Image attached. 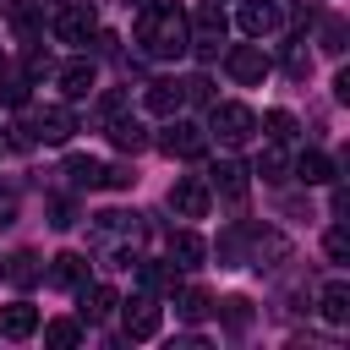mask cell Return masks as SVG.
I'll list each match as a JSON object with an SVG mask.
<instances>
[{
	"label": "cell",
	"mask_w": 350,
	"mask_h": 350,
	"mask_svg": "<svg viewBox=\"0 0 350 350\" xmlns=\"http://www.w3.org/2000/svg\"><path fill=\"white\" fill-rule=\"evenodd\" d=\"M131 33H137V49H142L148 60H180V55H186V11H180V5L142 0Z\"/></svg>",
	"instance_id": "obj_1"
},
{
	"label": "cell",
	"mask_w": 350,
	"mask_h": 350,
	"mask_svg": "<svg viewBox=\"0 0 350 350\" xmlns=\"http://www.w3.org/2000/svg\"><path fill=\"white\" fill-rule=\"evenodd\" d=\"M219 44H224V11L219 5H197L186 16V49H197L202 60H213Z\"/></svg>",
	"instance_id": "obj_2"
},
{
	"label": "cell",
	"mask_w": 350,
	"mask_h": 350,
	"mask_svg": "<svg viewBox=\"0 0 350 350\" xmlns=\"http://www.w3.org/2000/svg\"><path fill=\"white\" fill-rule=\"evenodd\" d=\"M208 131H213L224 148H241V142H252V131H257V115H252L246 104H213V115H208Z\"/></svg>",
	"instance_id": "obj_3"
},
{
	"label": "cell",
	"mask_w": 350,
	"mask_h": 350,
	"mask_svg": "<svg viewBox=\"0 0 350 350\" xmlns=\"http://www.w3.org/2000/svg\"><path fill=\"white\" fill-rule=\"evenodd\" d=\"M159 323H164V306H159V295H131V301H120V328H126V339H153L159 334Z\"/></svg>",
	"instance_id": "obj_4"
},
{
	"label": "cell",
	"mask_w": 350,
	"mask_h": 350,
	"mask_svg": "<svg viewBox=\"0 0 350 350\" xmlns=\"http://www.w3.org/2000/svg\"><path fill=\"white\" fill-rule=\"evenodd\" d=\"M159 148H164L170 159H197V153L208 148V131L191 126V120H175V115H170V126L159 131Z\"/></svg>",
	"instance_id": "obj_5"
},
{
	"label": "cell",
	"mask_w": 350,
	"mask_h": 350,
	"mask_svg": "<svg viewBox=\"0 0 350 350\" xmlns=\"http://www.w3.org/2000/svg\"><path fill=\"white\" fill-rule=\"evenodd\" d=\"M170 208H175L180 219H208V180H202V175H180V180L170 186Z\"/></svg>",
	"instance_id": "obj_6"
},
{
	"label": "cell",
	"mask_w": 350,
	"mask_h": 350,
	"mask_svg": "<svg viewBox=\"0 0 350 350\" xmlns=\"http://www.w3.org/2000/svg\"><path fill=\"white\" fill-rule=\"evenodd\" d=\"M224 71H230L235 82L257 88V82L268 77V55H262V44H241V49H230V55H224Z\"/></svg>",
	"instance_id": "obj_7"
},
{
	"label": "cell",
	"mask_w": 350,
	"mask_h": 350,
	"mask_svg": "<svg viewBox=\"0 0 350 350\" xmlns=\"http://www.w3.org/2000/svg\"><path fill=\"white\" fill-rule=\"evenodd\" d=\"M93 33H98L93 5H66V11L55 16V38H60V44H88Z\"/></svg>",
	"instance_id": "obj_8"
},
{
	"label": "cell",
	"mask_w": 350,
	"mask_h": 350,
	"mask_svg": "<svg viewBox=\"0 0 350 350\" xmlns=\"http://www.w3.org/2000/svg\"><path fill=\"white\" fill-rule=\"evenodd\" d=\"M71 131H77V115L66 104H49V109L33 115V142H66Z\"/></svg>",
	"instance_id": "obj_9"
},
{
	"label": "cell",
	"mask_w": 350,
	"mask_h": 350,
	"mask_svg": "<svg viewBox=\"0 0 350 350\" xmlns=\"http://www.w3.org/2000/svg\"><path fill=\"white\" fill-rule=\"evenodd\" d=\"M77 306H82V323H104V317H115V306H120V295L109 290V284H77Z\"/></svg>",
	"instance_id": "obj_10"
},
{
	"label": "cell",
	"mask_w": 350,
	"mask_h": 350,
	"mask_svg": "<svg viewBox=\"0 0 350 350\" xmlns=\"http://www.w3.org/2000/svg\"><path fill=\"white\" fill-rule=\"evenodd\" d=\"M180 104H186V88H180V82H170V77H159V82H148V88H142V109H148V115H164V120H170Z\"/></svg>",
	"instance_id": "obj_11"
},
{
	"label": "cell",
	"mask_w": 350,
	"mask_h": 350,
	"mask_svg": "<svg viewBox=\"0 0 350 350\" xmlns=\"http://www.w3.org/2000/svg\"><path fill=\"white\" fill-rule=\"evenodd\" d=\"M55 82H60L66 98H88L93 82H98V71H93V60H66V66L55 71Z\"/></svg>",
	"instance_id": "obj_12"
},
{
	"label": "cell",
	"mask_w": 350,
	"mask_h": 350,
	"mask_svg": "<svg viewBox=\"0 0 350 350\" xmlns=\"http://www.w3.org/2000/svg\"><path fill=\"white\" fill-rule=\"evenodd\" d=\"M202 257H208V246H202V235L197 230H170V262L186 273V268H202Z\"/></svg>",
	"instance_id": "obj_13"
},
{
	"label": "cell",
	"mask_w": 350,
	"mask_h": 350,
	"mask_svg": "<svg viewBox=\"0 0 350 350\" xmlns=\"http://www.w3.org/2000/svg\"><path fill=\"white\" fill-rule=\"evenodd\" d=\"M279 27V5L273 0H246L241 5V33L246 38H262V33H273Z\"/></svg>",
	"instance_id": "obj_14"
},
{
	"label": "cell",
	"mask_w": 350,
	"mask_h": 350,
	"mask_svg": "<svg viewBox=\"0 0 350 350\" xmlns=\"http://www.w3.org/2000/svg\"><path fill=\"white\" fill-rule=\"evenodd\" d=\"M208 186H213L219 197H230V202H241V197H246V170H241L235 159H219V164L208 170Z\"/></svg>",
	"instance_id": "obj_15"
},
{
	"label": "cell",
	"mask_w": 350,
	"mask_h": 350,
	"mask_svg": "<svg viewBox=\"0 0 350 350\" xmlns=\"http://www.w3.org/2000/svg\"><path fill=\"white\" fill-rule=\"evenodd\" d=\"M88 279V257L82 252H60L55 262H49V284H60V290H77Z\"/></svg>",
	"instance_id": "obj_16"
},
{
	"label": "cell",
	"mask_w": 350,
	"mask_h": 350,
	"mask_svg": "<svg viewBox=\"0 0 350 350\" xmlns=\"http://www.w3.org/2000/svg\"><path fill=\"white\" fill-rule=\"evenodd\" d=\"M38 328V306H27V301H11L5 312H0V334L5 339H27Z\"/></svg>",
	"instance_id": "obj_17"
},
{
	"label": "cell",
	"mask_w": 350,
	"mask_h": 350,
	"mask_svg": "<svg viewBox=\"0 0 350 350\" xmlns=\"http://www.w3.org/2000/svg\"><path fill=\"white\" fill-rule=\"evenodd\" d=\"M109 142H115L120 153H137V148H148V131H142V120H131V115H109Z\"/></svg>",
	"instance_id": "obj_18"
},
{
	"label": "cell",
	"mask_w": 350,
	"mask_h": 350,
	"mask_svg": "<svg viewBox=\"0 0 350 350\" xmlns=\"http://www.w3.org/2000/svg\"><path fill=\"white\" fill-rule=\"evenodd\" d=\"M66 180H71L77 191H93V186H104V164L88 159V153H71V159H66Z\"/></svg>",
	"instance_id": "obj_19"
},
{
	"label": "cell",
	"mask_w": 350,
	"mask_h": 350,
	"mask_svg": "<svg viewBox=\"0 0 350 350\" xmlns=\"http://www.w3.org/2000/svg\"><path fill=\"white\" fill-rule=\"evenodd\" d=\"M131 268H137V284H142L148 295H164V290H175V273H180L175 262L164 268V262H142V257H137Z\"/></svg>",
	"instance_id": "obj_20"
},
{
	"label": "cell",
	"mask_w": 350,
	"mask_h": 350,
	"mask_svg": "<svg viewBox=\"0 0 350 350\" xmlns=\"http://www.w3.org/2000/svg\"><path fill=\"white\" fill-rule=\"evenodd\" d=\"M317 312H323L328 323H350V284H345V279L323 284V295H317Z\"/></svg>",
	"instance_id": "obj_21"
},
{
	"label": "cell",
	"mask_w": 350,
	"mask_h": 350,
	"mask_svg": "<svg viewBox=\"0 0 350 350\" xmlns=\"http://www.w3.org/2000/svg\"><path fill=\"white\" fill-rule=\"evenodd\" d=\"M295 175H301L306 186H328V180H334V159L312 148V153H301V164H295Z\"/></svg>",
	"instance_id": "obj_22"
},
{
	"label": "cell",
	"mask_w": 350,
	"mask_h": 350,
	"mask_svg": "<svg viewBox=\"0 0 350 350\" xmlns=\"http://www.w3.org/2000/svg\"><path fill=\"white\" fill-rule=\"evenodd\" d=\"M93 230H98V241L137 235V213H120V208H109V213H98V219H93Z\"/></svg>",
	"instance_id": "obj_23"
},
{
	"label": "cell",
	"mask_w": 350,
	"mask_h": 350,
	"mask_svg": "<svg viewBox=\"0 0 350 350\" xmlns=\"http://www.w3.org/2000/svg\"><path fill=\"white\" fill-rule=\"evenodd\" d=\"M257 175H262V180H284V175H290V159H284L279 142H268V148L257 153Z\"/></svg>",
	"instance_id": "obj_24"
},
{
	"label": "cell",
	"mask_w": 350,
	"mask_h": 350,
	"mask_svg": "<svg viewBox=\"0 0 350 350\" xmlns=\"http://www.w3.org/2000/svg\"><path fill=\"white\" fill-rule=\"evenodd\" d=\"M38 273H44V268H38V257H33V252H16V257L5 262V279H11V284H22V290H27V284H38Z\"/></svg>",
	"instance_id": "obj_25"
},
{
	"label": "cell",
	"mask_w": 350,
	"mask_h": 350,
	"mask_svg": "<svg viewBox=\"0 0 350 350\" xmlns=\"http://www.w3.org/2000/svg\"><path fill=\"white\" fill-rule=\"evenodd\" d=\"M175 312H180L186 323H202V317L213 312V301H208V290H180V295H175Z\"/></svg>",
	"instance_id": "obj_26"
},
{
	"label": "cell",
	"mask_w": 350,
	"mask_h": 350,
	"mask_svg": "<svg viewBox=\"0 0 350 350\" xmlns=\"http://www.w3.org/2000/svg\"><path fill=\"white\" fill-rule=\"evenodd\" d=\"M82 339V323H71V317H55V323H44V345H55V350H71Z\"/></svg>",
	"instance_id": "obj_27"
},
{
	"label": "cell",
	"mask_w": 350,
	"mask_h": 350,
	"mask_svg": "<svg viewBox=\"0 0 350 350\" xmlns=\"http://www.w3.org/2000/svg\"><path fill=\"white\" fill-rule=\"evenodd\" d=\"M262 131H268L273 142H290V137H295V115H290V109H268V115H262Z\"/></svg>",
	"instance_id": "obj_28"
},
{
	"label": "cell",
	"mask_w": 350,
	"mask_h": 350,
	"mask_svg": "<svg viewBox=\"0 0 350 350\" xmlns=\"http://www.w3.org/2000/svg\"><path fill=\"white\" fill-rule=\"evenodd\" d=\"M224 323H230V328H246V323H252V301L230 295V301H224Z\"/></svg>",
	"instance_id": "obj_29"
},
{
	"label": "cell",
	"mask_w": 350,
	"mask_h": 350,
	"mask_svg": "<svg viewBox=\"0 0 350 350\" xmlns=\"http://www.w3.org/2000/svg\"><path fill=\"white\" fill-rule=\"evenodd\" d=\"M49 224H55V230H71V224H77V208H71L66 197H55V202H49Z\"/></svg>",
	"instance_id": "obj_30"
},
{
	"label": "cell",
	"mask_w": 350,
	"mask_h": 350,
	"mask_svg": "<svg viewBox=\"0 0 350 350\" xmlns=\"http://www.w3.org/2000/svg\"><path fill=\"white\" fill-rule=\"evenodd\" d=\"M180 88H186V98H191V104H208V98H213V88H208V77H186Z\"/></svg>",
	"instance_id": "obj_31"
},
{
	"label": "cell",
	"mask_w": 350,
	"mask_h": 350,
	"mask_svg": "<svg viewBox=\"0 0 350 350\" xmlns=\"http://www.w3.org/2000/svg\"><path fill=\"white\" fill-rule=\"evenodd\" d=\"M131 180H137V175H131V164H104V186H115V191H120V186H131Z\"/></svg>",
	"instance_id": "obj_32"
},
{
	"label": "cell",
	"mask_w": 350,
	"mask_h": 350,
	"mask_svg": "<svg viewBox=\"0 0 350 350\" xmlns=\"http://www.w3.org/2000/svg\"><path fill=\"white\" fill-rule=\"evenodd\" d=\"M323 246H328V257H334V262H345V257H350V235H345V230H328V241H323Z\"/></svg>",
	"instance_id": "obj_33"
},
{
	"label": "cell",
	"mask_w": 350,
	"mask_h": 350,
	"mask_svg": "<svg viewBox=\"0 0 350 350\" xmlns=\"http://www.w3.org/2000/svg\"><path fill=\"white\" fill-rule=\"evenodd\" d=\"M323 49H328V55L345 49V22H328V27H323Z\"/></svg>",
	"instance_id": "obj_34"
},
{
	"label": "cell",
	"mask_w": 350,
	"mask_h": 350,
	"mask_svg": "<svg viewBox=\"0 0 350 350\" xmlns=\"http://www.w3.org/2000/svg\"><path fill=\"white\" fill-rule=\"evenodd\" d=\"M290 71H295V77H306V71H312V55H306V49H301V44H295V49H290Z\"/></svg>",
	"instance_id": "obj_35"
},
{
	"label": "cell",
	"mask_w": 350,
	"mask_h": 350,
	"mask_svg": "<svg viewBox=\"0 0 350 350\" xmlns=\"http://www.w3.org/2000/svg\"><path fill=\"white\" fill-rule=\"evenodd\" d=\"M11 219H16V197H11V191H5V186H0V230H5V224H11Z\"/></svg>",
	"instance_id": "obj_36"
},
{
	"label": "cell",
	"mask_w": 350,
	"mask_h": 350,
	"mask_svg": "<svg viewBox=\"0 0 350 350\" xmlns=\"http://www.w3.org/2000/svg\"><path fill=\"white\" fill-rule=\"evenodd\" d=\"M49 71H55V66H49V55H33V60H27V77H33V82H38V77H49Z\"/></svg>",
	"instance_id": "obj_37"
},
{
	"label": "cell",
	"mask_w": 350,
	"mask_h": 350,
	"mask_svg": "<svg viewBox=\"0 0 350 350\" xmlns=\"http://www.w3.org/2000/svg\"><path fill=\"white\" fill-rule=\"evenodd\" d=\"M0 93H5V60H0Z\"/></svg>",
	"instance_id": "obj_38"
},
{
	"label": "cell",
	"mask_w": 350,
	"mask_h": 350,
	"mask_svg": "<svg viewBox=\"0 0 350 350\" xmlns=\"http://www.w3.org/2000/svg\"><path fill=\"white\" fill-rule=\"evenodd\" d=\"M126 5H142V0H126Z\"/></svg>",
	"instance_id": "obj_39"
}]
</instances>
